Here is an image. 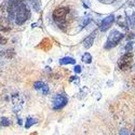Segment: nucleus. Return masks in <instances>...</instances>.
I'll use <instances>...</instances> for the list:
<instances>
[{
  "label": "nucleus",
  "mask_w": 135,
  "mask_h": 135,
  "mask_svg": "<svg viewBox=\"0 0 135 135\" xmlns=\"http://www.w3.org/2000/svg\"><path fill=\"white\" fill-rule=\"evenodd\" d=\"M30 17V12L27 8V6L23 2H20L15 12V23L21 26L24 23H26V21Z\"/></svg>",
  "instance_id": "f257e3e1"
},
{
  "label": "nucleus",
  "mask_w": 135,
  "mask_h": 135,
  "mask_svg": "<svg viewBox=\"0 0 135 135\" xmlns=\"http://www.w3.org/2000/svg\"><path fill=\"white\" fill-rule=\"evenodd\" d=\"M68 13H69V8H56L53 11V18L60 28L65 26L66 16Z\"/></svg>",
  "instance_id": "f03ea898"
},
{
  "label": "nucleus",
  "mask_w": 135,
  "mask_h": 135,
  "mask_svg": "<svg viewBox=\"0 0 135 135\" xmlns=\"http://www.w3.org/2000/svg\"><path fill=\"white\" fill-rule=\"evenodd\" d=\"M123 38V33L118 31V30H112L110 31V33L108 35V38L106 40V43H105V49L109 50V49H112L115 48L116 46H118L119 42L122 40Z\"/></svg>",
  "instance_id": "7ed1b4c3"
},
{
  "label": "nucleus",
  "mask_w": 135,
  "mask_h": 135,
  "mask_svg": "<svg viewBox=\"0 0 135 135\" xmlns=\"http://www.w3.org/2000/svg\"><path fill=\"white\" fill-rule=\"evenodd\" d=\"M133 62V53L127 52L126 54H123L118 61V66L121 70H128L129 68H131V65Z\"/></svg>",
  "instance_id": "20e7f679"
},
{
  "label": "nucleus",
  "mask_w": 135,
  "mask_h": 135,
  "mask_svg": "<svg viewBox=\"0 0 135 135\" xmlns=\"http://www.w3.org/2000/svg\"><path fill=\"white\" fill-rule=\"evenodd\" d=\"M67 103H68V97L65 96L64 94H56L52 100V108L54 110H60L64 108Z\"/></svg>",
  "instance_id": "39448f33"
},
{
  "label": "nucleus",
  "mask_w": 135,
  "mask_h": 135,
  "mask_svg": "<svg viewBox=\"0 0 135 135\" xmlns=\"http://www.w3.org/2000/svg\"><path fill=\"white\" fill-rule=\"evenodd\" d=\"M115 22V15L111 14V15H108L106 17H104V20L102 21V23H100V26H99V30L100 31H106L111 25L112 23Z\"/></svg>",
  "instance_id": "423d86ee"
},
{
  "label": "nucleus",
  "mask_w": 135,
  "mask_h": 135,
  "mask_svg": "<svg viewBox=\"0 0 135 135\" xmlns=\"http://www.w3.org/2000/svg\"><path fill=\"white\" fill-rule=\"evenodd\" d=\"M95 37H96V31H93L91 35L88 36V37L84 39V41H83V47H84L85 49L91 48V47L93 46V43H94V39H95Z\"/></svg>",
  "instance_id": "0eeeda50"
},
{
  "label": "nucleus",
  "mask_w": 135,
  "mask_h": 135,
  "mask_svg": "<svg viewBox=\"0 0 135 135\" xmlns=\"http://www.w3.org/2000/svg\"><path fill=\"white\" fill-rule=\"evenodd\" d=\"M51 47H52V42H51L50 39H48V38H44V39L40 42V44H39V48L42 49V50H46V51L50 50Z\"/></svg>",
  "instance_id": "6e6552de"
},
{
  "label": "nucleus",
  "mask_w": 135,
  "mask_h": 135,
  "mask_svg": "<svg viewBox=\"0 0 135 135\" xmlns=\"http://www.w3.org/2000/svg\"><path fill=\"white\" fill-rule=\"evenodd\" d=\"M60 64L61 65H68V64H76V60L74 57H69V56H66L60 60Z\"/></svg>",
  "instance_id": "1a4fd4ad"
},
{
  "label": "nucleus",
  "mask_w": 135,
  "mask_h": 135,
  "mask_svg": "<svg viewBox=\"0 0 135 135\" xmlns=\"http://www.w3.org/2000/svg\"><path fill=\"white\" fill-rule=\"evenodd\" d=\"M37 123V119L33 118V117H27L26 118V122H25V128L26 129H30L33 124Z\"/></svg>",
  "instance_id": "9d476101"
},
{
  "label": "nucleus",
  "mask_w": 135,
  "mask_h": 135,
  "mask_svg": "<svg viewBox=\"0 0 135 135\" xmlns=\"http://www.w3.org/2000/svg\"><path fill=\"white\" fill-rule=\"evenodd\" d=\"M11 124H12V121H11L9 118H7V117H1V118H0V127L8 128Z\"/></svg>",
  "instance_id": "9b49d317"
},
{
  "label": "nucleus",
  "mask_w": 135,
  "mask_h": 135,
  "mask_svg": "<svg viewBox=\"0 0 135 135\" xmlns=\"http://www.w3.org/2000/svg\"><path fill=\"white\" fill-rule=\"evenodd\" d=\"M82 62L85 63V64H90V63L92 62V55L90 54L89 52L84 53V54L82 55Z\"/></svg>",
  "instance_id": "f8f14e48"
},
{
  "label": "nucleus",
  "mask_w": 135,
  "mask_h": 135,
  "mask_svg": "<svg viewBox=\"0 0 135 135\" xmlns=\"http://www.w3.org/2000/svg\"><path fill=\"white\" fill-rule=\"evenodd\" d=\"M30 2H31L33 9H35L36 11H40V8H41V2H40V0H30Z\"/></svg>",
  "instance_id": "ddd939ff"
},
{
  "label": "nucleus",
  "mask_w": 135,
  "mask_h": 135,
  "mask_svg": "<svg viewBox=\"0 0 135 135\" xmlns=\"http://www.w3.org/2000/svg\"><path fill=\"white\" fill-rule=\"evenodd\" d=\"M46 85V83H43L42 81H36L35 83H33V88H35L36 90H42V88Z\"/></svg>",
  "instance_id": "4468645a"
},
{
  "label": "nucleus",
  "mask_w": 135,
  "mask_h": 135,
  "mask_svg": "<svg viewBox=\"0 0 135 135\" xmlns=\"http://www.w3.org/2000/svg\"><path fill=\"white\" fill-rule=\"evenodd\" d=\"M41 91H42V93H43L44 95H46V94H49V86L46 84V85H44V86L42 88Z\"/></svg>",
  "instance_id": "2eb2a0df"
},
{
  "label": "nucleus",
  "mask_w": 135,
  "mask_h": 135,
  "mask_svg": "<svg viewBox=\"0 0 135 135\" xmlns=\"http://www.w3.org/2000/svg\"><path fill=\"white\" fill-rule=\"evenodd\" d=\"M120 135H131V134H130V132H129L127 129H121Z\"/></svg>",
  "instance_id": "dca6fc26"
},
{
  "label": "nucleus",
  "mask_w": 135,
  "mask_h": 135,
  "mask_svg": "<svg viewBox=\"0 0 135 135\" xmlns=\"http://www.w3.org/2000/svg\"><path fill=\"white\" fill-rule=\"evenodd\" d=\"M74 70H75L76 74H80V73H81V67H80L79 65H76L75 68H74Z\"/></svg>",
  "instance_id": "f3484780"
},
{
  "label": "nucleus",
  "mask_w": 135,
  "mask_h": 135,
  "mask_svg": "<svg viewBox=\"0 0 135 135\" xmlns=\"http://www.w3.org/2000/svg\"><path fill=\"white\" fill-rule=\"evenodd\" d=\"M132 47H133V42H129V43L127 44V47H126L127 52H130V51L132 50Z\"/></svg>",
  "instance_id": "a211bd4d"
},
{
  "label": "nucleus",
  "mask_w": 135,
  "mask_h": 135,
  "mask_svg": "<svg viewBox=\"0 0 135 135\" xmlns=\"http://www.w3.org/2000/svg\"><path fill=\"white\" fill-rule=\"evenodd\" d=\"M6 43H7V39L0 35V44H6Z\"/></svg>",
  "instance_id": "6ab92c4d"
},
{
  "label": "nucleus",
  "mask_w": 135,
  "mask_h": 135,
  "mask_svg": "<svg viewBox=\"0 0 135 135\" xmlns=\"http://www.w3.org/2000/svg\"><path fill=\"white\" fill-rule=\"evenodd\" d=\"M100 1H104V0H100Z\"/></svg>",
  "instance_id": "aec40b11"
}]
</instances>
